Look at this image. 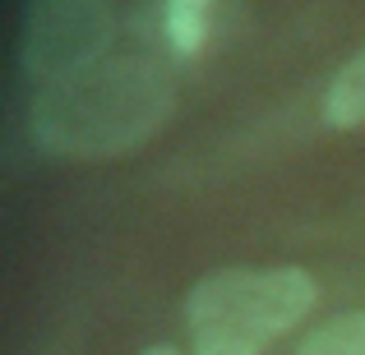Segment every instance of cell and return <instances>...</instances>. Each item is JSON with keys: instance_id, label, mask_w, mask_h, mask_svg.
Instances as JSON below:
<instances>
[{"instance_id": "1", "label": "cell", "mask_w": 365, "mask_h": 355, "mask_svg": "<svg viewBox=\"0 0 365 355\" xmlns=\"http://www.w3.org/2000/svg\"><path fill=\"white\" fill-rule=\"evenodd\" d=\"M176 79L153 55H107L88 74L51 83L33 97V139L56 157L107 161L134 152L167 124Z\"/></svg>"}, {"instance_id": "5", "label": "cell", "mask_w": 365, "mask_h": 355, "mask_svg": "<svg viewBox=\"0 0 365 355\" xmlns=\"http://www.w3.org/2000/svg\"><path fill=\"white\" fill-rule=\"evenodd\" d=\"M324 120L333 129H356V124H365V46L338 70L329 97H324Z\"/></svg>"}, {"instance_id": "2", "label": "cell", "mask_w": 365, "mask_h": 355, "mask_svg": "<svg viewBox=\"0 0 365 355\" xmlns=\"http://www.w3.org/2000/svg\"><path fill=\"white\" fill-rule=\"evenodd\" d=\"M319 300L305 267H222L185 300L195 355H264Z\"/></svg>"}, {"instance_id": "4", "label": "cell", "mask_w": 365, "mask_h": 355, "mask_svg": "<svg viewBox=\"0 0 365 355\" xmlns=\"http://www.w3.org/2000/svg\"><path fill=\"white\" fill-rule=\"evenodd\" d=\"M162 33L176 55H199L213 33V0H162Z\"/></svg>"}, {"instance_id": "7", "label": "cell", "mask_w": 365, "mask_h": 355, "mask_svg": "<svg viewBox=\"0 0 365 355\" xmlns=\"http://www.w3.org/2000/svg\"><path fill=\"white\" fill-rule=\"evenodd\" d=\"M143 355H180V351H176V346H148Z\"/></svg>"}, {"instance_id": "6", "label": "cell", "mask_w": 365, "mask_h": 355, "mask_svg": "<svg viewBox=\"0 0 365 355\" xmlns=\"http://www.w3.org/2000/svg\"><path fill=\"white\" fill-rule=\"evenodd\" d=\"M296 355H365V309L361 314H338V319L319 323V328L296 346Z\"/></svg>"}, {"instance_id": "3", "label": "cell", "mask_w": 365, "mask_h": 355, "mask_svg": "<svg viewBox=\"0 0 365 355\" xmlns=\"http://www.w3.org/2000/svg\"><path fill=\"white\" fill-rule=\"evenodd\" d=\"M116 9L111 0H28L19 65L33 83L51 88L107 60Z\"/></svg>"}]
</instances>
